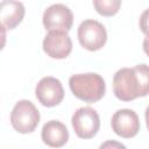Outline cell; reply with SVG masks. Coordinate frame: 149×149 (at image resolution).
Listing matches in <instances>:
<instances>
[{
    "instance_id": "cell-1",
    "label": "cell",
    "mask_w": 149,
    "mask_h": 149,
    "mask_svg": "<svg viewBox=\"0 0 149 149\" xmlns=\"http://www.w3.org/2000/svg\"><path fill=\"white\" fill-rule=\"evenodd\" d=\"M113 92L122 101L146 97L149 92L148 65L139 64L134 68L118 70L113 77Z\"/></svg>"
},
{
    "instance_id": "cell-12",
    "label": "cell",
    "mask_w": 149,
    "mask_h": 149,
    "mask_svg": "<svg viewBox=\"0 0 149 149\" xmlns=\"http://www.w3.org/2000/svg\"><path fill=\"white\" fill-rule=\"evenodd\" d=\"M93 6L97 13L100 15L113 16L119 12L121 7V0H93Z\"/></svg>"
},
{
    "instance_id": "cell-3",
    "label": "cell",
    "mask_w": 149,
    "mask_h": 149,
    "mask_svg": "<svg viewBox=\"0 0 149 149\" xmlns=\"http://www.w3.org/2000/svg\"><path fill=\"white\" fill-rule=\"evenodd\" d=\"M40 122V112L29 100H20L15 104L10 113V123L13 128L21 133L28 134L36 129Z\"/></svg>"
},
{
    "instance_id": "cell-4",
    "label": "cell",
    "mask_w": 149,
    "mask_h": 149,
    "mask_svg": "<svg viewBox=\"0 0 149 149\" xmlns=\"http://www.w3.org/2000/svg\"><path fill=\"white\" fill-rule=\"evenodd\" d=\"M77 34L80 45L90 51L101 49L107 41V31L105 27L99 21L92 19L83 21L78 27Z\"/></svg>"
},
{
    "instance_id": "cell-8",
    "label": "cell",
    "mask_w": 149,
    "mask_h": 149,
    "mask_svg": "<svg viewBox=\"0 0 149 149\" xmlns=\"http://www.w3.org/2000/svg\"><path fill=\"white\" fill-rule=\"evenodd\" d=\"M37 100L45 107H54L62 102L64 90L59 79L54 77L42 78L35 88Z\"/></svg>"
},
{
    "instance_id": "cell-6",
    "label": "cell",
    "mask_w": 149,
    "mask_h": 149,
    "mask_svg": "<svg viewBox=\"0 0 149 149\" xmlns=\"http://www.w3.org/2000/svg\"><path fill=\"white\" fill-rule=\"evenodd\" d=\"M73 23L71 9L63 3H55L43 13V26L47 30L69 31Z\"/></svg>"
},
{
    "instance_id": "cell-5",
    "label": "cell",
    "mask_w": 149,
    "mask_h": 149,
    "mask_svg": "<svg viewBox=\"0 0 149 149\" xmlns=\"http://www.w3.org/2000/svg\"><path fill=\"white\" fill-rule=\"evenodd\" d=\"M72 127L80 139H92L100 128V119L95 109L92 107H80L72 115Z\"/></svg>"
},
{
    "instance_id": "cell-13",
    "label": "cell",
    "mask_w": 149,
    "mask_h": 149,
    "mask_svg": "<svg viewBox=\"0 0 149 149\" xmlns=\"http://www.w3.org/2000/svg\"><path fill=\"white\" fill-rule=\"evenodd\" d=\"M5 44H6V29L2 26H0V51L3 49Z\"/></svg>"
},
{
    "instance_id": "cell-9",
    "label": "cell",
    "mask_w": 149,
    "mask_h": 149,
    "mask_svg": "<svg viewBox=\"0 0 149 149\" xmlns=\"http://www.w3.org/2000/svg\"><path fill=\"white\" fill-rule=\"evenodd\" d=\"M112 129L123 139L134 137L140 130V119L133 109L122 108L116 111L112 116Z\"/></svg>"
},
{
    "instance_id": "cell-11",
    "label": "cell",
    "mask_w": 149,
    "mask_h": 149,
    "mask_svg": "<svg viewBox=\"0 0 149 149\" xmlns=\"http://www.w3.org/2000/svg\"><path fill=\"white\" fill-rule=\"evenodd\" d=\"M41 137L47 146L52 148H59L68 142L69 130L64 123L56 120H50L44 123Z\"/></svg>"
},
{
    "instance_id": "cell-10",
    "label": "cell",
    "mask_w": 149,
    "mask_h": 149,
    "mask_svg": "<svg viewBox=\"0 0 149 149\" xmlns=\"http://www.w3.org/2000/svg\"><path fill=\"white\" fill-rule=\"evenodd\" d=\"M24 6L17 0H3L0 2V26L5 29L16 28L24 17Z\"/></svg>"
},
{
    "instance_id": "cell-7",
    "label": "cell",
    "mask_w": 149,
    "mask_h": 149,
    "mask_svg": "<svg viewBox=\"0 0 149 149\" xmlns=\"http://www.w3.org/2000/svg\"><path fill=\"white\" fill-rule=\"evenodd\" d=\"M43 50L51 58H66L72 51V41L68 31L49 30L43 40Z\"/></svg>"
},
{
    "instance_id": "cell-2",
    "label": "cell",
    "mask_w": 149,
    "mask_h": 149,
    "mask_svg": "<svg viewBox=\"0 0 149 149\" xmlns=\"http://www.w3.org/2000/svg\"><path fill=\"white\" fill-rule=\"evenodd\" d=\"M69 86L76 98L88 104L99 101L106 92L104 78L100 74L92 72L71 76Z\"/></svg>"
}]
</instances>
